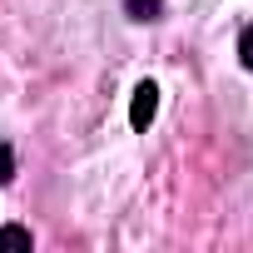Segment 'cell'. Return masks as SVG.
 Segmentation results:
<instances>
[{"mask_svg": "<svg viewBox=\"0 0 253 253\" xmlns=\"http://www.w3.org/2000/svg\"><path fill=\"white\" fill-rule=\"evenodd\" d=\"M154 114H159V84H154V80H144V84L134 89L129 124H134V129H149V124H154Z\"/></svg>", "mask_w": 253, "mask_h": 253, "instance_id": "obj_1", "label": "cell"}, {"mask_svg": "<svg viewBox=\"0 0 253 253\" xmlns=\"http://www.w3.org/2000/svg\"><path fill=\"white\" fill-rule=\"evenodd\" d=\"M124 15H129V20H159L164 0H124Z\"/></svg>", "mask_w": 253, "mask_h": 253, "instance_id": "obj_2", "label": "cell"}, {"mask_svg": "<svg viewBox=\"0 0 253 253\" xmlns=\"http://www.w3.org/2000/svg\"><path fill=\"white\" fill-rule=\"evenodd\" d=\"M0 248H30V228L5 223V228H0Z\"/></svg>", "mask_w": 253, "mask_h": 253, "instance_id": "obj_3", "label": "cell"}, {"mask_svg": "<svg viewBox=\"0 0 253 253\" xmlns=\"http://www.w3.org/2000/svg\"><path fill=\"white\" fill-rule=\"evenodd\" d=\"M238 60H243V70H253V25H243V35H238Z\"/></svg>", "mask_w": 253, "mask_h": 253, "instance_id": "obj_4", "label": "cell"}, {"mask_svg": "<svg viewBox=\"0 0 253 253\" xmlns=\"http://www.w3.org/2000/svg\"><path fill=\"white\" fill-rule=\"evenodd\" d=\"M10 179H15V154L0 144V184H10Z\"/></svg>", "mask_w": 253, "mask_h": 253, "instance_id": "obj_5", "label": "cell"}]
</instances>
